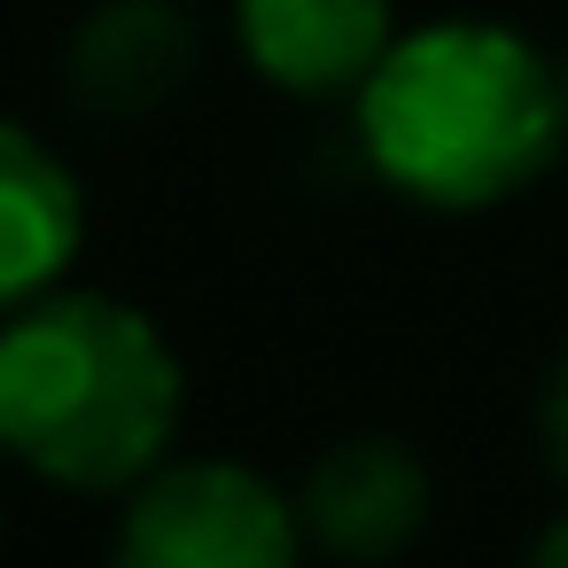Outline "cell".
Segmentation results:
<instances>
[{"instance_id":"cell-6","label":"cell","mask_w":568,"mask_h":568,"mask_svg":"<svg viewBox=\"0 0 568 568\" xmlns=\"http://www.w3.org/2000/svg\"><path fill=\"white\" fill-rule=\"evenodd\" d=\"M304 514L335 552H397L428 521V475H420V459L405 444L351 436L312 467Z\"/></svg>"},{"instance_id":"cell-4","label":"cell","mask_w":568,"mask_h":568,"mask_svg":"<svg viewBox=\"0 0 568 568\" xmlns=\"http://www.w3.org/2000/svg\"><path fill=\"white\" fill-rule=\"evenodd\" d=\"M250 63L281 94H343L389 55V0H234Z\"/></svg>"},{"instance_id":"cell-9","label":"cell","mask_w":568,"mask_h":568,"mask_svg":"<svg viewBox=\"0 0 568 568\" xmlns=\"http://www.w3.org/2000/svg\"><path fill=\"white\" fill-rule=\"evenodd\" d=\"M537 560H545V568H568V521H552V529L537 537Z\"/></svg>"},{"instance_id":"cell-3","label":"cell","mask_w":568,"mask_h":568,"mask_svg":"<svg viewBox=\"0 0 568 568\" xmlns=\"http://www.w3.org/2000/svg\"><path fill=\"white\" fill-rule=\"evenodd\" d=\"M288 552V498L234 459L149 467L141 498L125 506V560L141 568H281Z\"/></svg>"},{"instance_id":"cell-10","label":"cell","mask_w":568,"mask_h":568,"mask_svg":"<svg viewBox=\"0 0 568 568\" xmlns=\"http://www.w3.org/2000/svg\"><path fill=\"white\" fill-rule=\"evenodd\" d=\"M560 102H568V71H560Z\"/></svg>"},{"instance_id":"cell-7","label":"cell","mask_w":568,"mask_h":568,"mask_svg":"<svg viewBox=\"0 0 568 568\" xmlns=\"http://www.w3.org/2000/svg\"><path fill=\"white\" fill-rule=\"evenodd\" d=\"M187 71V17L172 0H110L79 40V94L102 110H149Z\"/></svg>"},{"instance_id":"cell-8","label":"cell","mask_w":568,"mask_h":568,"mask_svg":"<svg viewBox=\"0 0 568 568\" xmlns=\"http://www.w3.org/2000/svg\"><path fill=\"white\" fill-rule=\"evenodd\" d=\"M545 452H552V467L568 475V366H560L552 389H545Z\"/></svg>"},{"instance_id":"cell-2","label":"cell","mask_w":568,"mask_h":568,"mask_svg":"<svg viewBox=\"0 0 568 568\" xmlns=\"http://www.w3.org/2000/svg\"><path fill=\"white\" fill-rule=\"evenodd\" d=\"M180 358L118 296H32L0 327V452L71 483H141L180 428Z\"/></svg>"},{"instance_id":"cell-5","label":"cell","mask_w":568,"mask_h":568,"mask_svg":"<svg viewBox=\"0 0 568 568\" xmlns=\"http://www.w3.org/2000/svg\"><path fill=\"white\" fill-rule=\"evenodd\" d=\"M79 234H87V203L71 164L40 133L0 118V304L48 296L79 257Z\"/></svg>"},{"instance_id":"cell-1","label":"cell","mask_w":568,"mask_h":568,"mask_svg":"<svg viewBox=\"0 0 568 568\" xmlns=\"http://www.w3.org/2000/svg\"><path fill=\"white\" fill-rule=\"evenodd\" d=\"M568 133L560 71L506 24H420L358 87L366 164L436 211L506 203Z\"/></svg>"}]
</instances>
